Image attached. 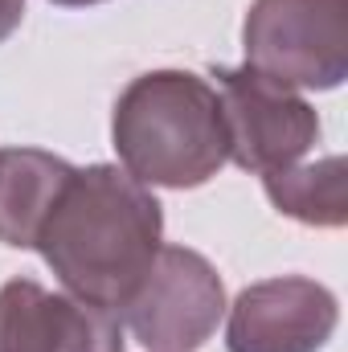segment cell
<instances>
[{
	"label": "cell",
	"mask_w": 348,
	"mask_h": 352,
	"mask_svg": "<svg viewBox=\"0 0 348 352\" xmlns=\"http://www.w3.org/2000/svg\"><path fill=\"white\" fill-rule=\"evenodd\" d=\"M119 316L148 352H197L226 316L221 274L197 250L160 246Z\"/></svg>",
	"instance_id": "cell-4"
},
{
	"label": "cell",
	"mask_w": 348,
	"mask_h": 352,
	"mask_svg": "<svg viewBox=\"0 0 348 352\" xmlns=\"http://www.w3.org/2000/svg\"><path fill=\"white\" fill-rule=\"evenodd\" d=\"M160 234L164 213L148 184L127 168L90 164L74 168L33 250H41L66 295L119 316L156 263Z\"/></svg>",
	"instance_id": "cell-1"
},
{
	"label": "cell",
	"mask_w": 348,
	"mask_h": 352,
	"mask_svg": "<svg viewBox=\"0 0 348 352\" xmlns=\"http://www.w3.org/2000/svg\"><path fill=\"white\" fill-rule=\"evenodd\" d=\"M0 352H123V324L87 299L12 278L0 287Z\"/></svg>",
	"instance_id": "cell-7"
},
{
	"label": "cell",
	"mask_w": 348,
	"mask_h": 352,
	"mask_svg": "<svg viewBox=\"0 0 348 352\" xmlns=\"http://www.w3.org/2000/svg\"><path fill=\"white\" fill-rule=\"evenodd\" d=\"M54 4H62V8H87V4H102V0H54Z\"/></svg>",
	"instance_id": "cell-11"
},
{
	"label": "cell",
	"mask_w": 348,
	"mask_h": 352,
	"mask_svg": "<svg viewBox=\"0 0 348 352\" xmlns=\"http://www.w3.org/2000/svg\"><path fill=\"white\" fill-rule=\"evenodd\" d=\"M336 295L303 274H279L246 287L230 307V352H320L336 332Z\"/></svg>",
	"instance_id": "cell-6"
},
{
	"label": "cell",
	"mask_w": 348,
	"mask_h": 352,
	"mask_svg": "<svg viewBox=\"0 0 348 352\" xmlns=\"http://www.w3.org/2000/svg\"><path fill=\"white\" fill-rule=\"evenodd\" d=\"M266 197L279 213L303 221V226H324L336 230L348 221V188H345V160L328 156L316 164H287L262 176Z\"/></svg>",
	"instance_id": "cell-9"
},
{
	"label": "cell",
	"mask_w": 348,
	"mask_h": 352,
	"mask_svg": "<svg viewBox=\"0 0 348 352\" xmlns=\"http://www.w3.org/2000/svg\"><path fill=\"white\" fill-rule=\"evenodd\" d=\"M111 140L140 184L197 188L230 160L217 90L188 70L140 74L119 94Z\"/></svg>",
	"instance_id": "cell-2"
},
{
	"label": "cell",
	"mask_w": 348,
	"mask_h": 352,
	"mask_svg": "<svg viewBox=\"0 0 348 352\" xmlns=\"http://www.w3.org/2000/svg\"><path fill=\"white\" fill-rule=\"evenodd\" d=\"M21 16H25V0H0V41H8L21 29Z\"/></svg>",
	"instance_id": "cell-10"
},
{
	"label": "cell",
	"mask_w": 348,
	"mask_h": 352,
	"mask_svg": "<svg viewBox=\"0 0 348 352\" xmlns=\"http://www.w3.org/2000/svg\"><path fill=\"white\" fill-rule=\"evenodd\" d=\"M74 168L37 148H0V242L33 250Z\"/></svg>",
	"instance_id": "cell-8"
},
{
	"label": "cell",
	"mask_w": 348,
	"mask_h": 352,
	"mask_svg": "<svg viewBox=\"0 0 348 352\" xmlns=\"http://www.w3.org/2000/svg\"><path fill=\"white\" fill-rule=\"evenodd\" d=\"M242 45L246 66L283 87H340L348 74V0H254Z\"/></svg>",
	"instance_id": "cell-3"
},
{
	"label": "cell",
	"mask_w": 348,
	"mask_h": 352,
	"mask_svg": "<svg viewBox=\"0 0 348 352\" xmlns=\"http://www.w3.org/2000/svg\"><path fill=\"white\" fill-rule=\"evenodd\" d=\"M217 102L226 119L230 160L246 173H274L299 164L320 140V115L291 87L259 74L254 66L217 70Z\"/></svg>",
	"instance_id": "cell-5"
}]
</instances>
